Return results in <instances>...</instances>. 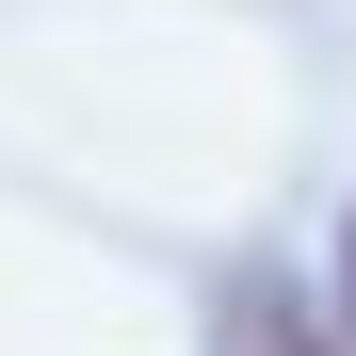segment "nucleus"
Returning a JSON list of instances; mask_svg holds the SVG:
<instances>
[{
  "label": "nucleus",
  "mask_w": 356,
  "mask_h": 356,
  "mask_svg": "<svg viewBox=\"0 0 356 356\" xmlns=\"http://www.w3.org/2000/svg\"><path fill=\"white\" fill-rule=\"evenodd\" d=\"M227 356H324V340H308V324H291V308H275V291H227Z\"/></svg>",
  "instance_id": "f257e3e1"
},
{
  "label": "nucleus",
  "mask_w": 356,
  "mask_h": 356,
  "mask_svg": "<svg viewBox=\"0 0 356 356\" xmlns=\"http://www.w3.org/2000/svg\"><path fill=\"white\" fill-rule=\"evenodd\" d=\"M340 340H356V227H340Z\"/></svg>",
  "instance_id": "f03ea898"
}]
</instances>
